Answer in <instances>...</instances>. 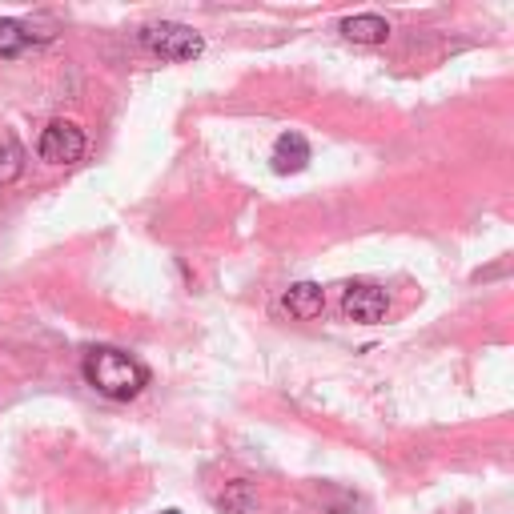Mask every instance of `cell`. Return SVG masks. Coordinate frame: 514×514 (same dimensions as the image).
<instances>
[{
	"label": "cell",
	"mask_w": 514,
	"mask_h": 514,
	"mask_svg": "<svg viewBox=\"0 0 514 514\" xmlns=\"http://www.w3.org/2000/svg\"><path fill=\"white\" fill-rule=\"evenodd\" d=\"M81 370H85V382L97 394L113 398V402H129V398H137L149 386V370L133 354H125L117 346H93L85 354V366Z\"/></svg>",
	"instance_id": "6da1fadb"
},
{
	"label": "cell",
	"mask_w": 514,
	"mask_h": 514,
	"mask_svg": "<svg viewBox=\"0 0 514 514\" xmlns=\"http://www.w3.org/2000/svg\"><path fill=\"white\" fill-rule=\"evenodd\" d=\"M141 45L161 61H197L205 53L201 33H193L181 21H153L141 29Z\"/></svg>",
	"instance_id": "7a4b0ae2"
},
{
	"label": "cell",
	"mask_w": 514,
	"mask_h": 514,
	"mask_svg": "<svg viewBox=\"0 0 514 514\" xmlns=\"http://www.w3.org/2000/svg\"><path fill=\"white\" fill-rule=\"evenodd\" d=\"M37 153H41V161H49V165H73V161L85 157V133H81L73 121H49V125L41 129Z\"/></svg>",
	"instance_id": "3957f363"
},
{
	"label": "cell",
	"mask_w": 514,
	"mask_h": 514,
	"mask_svg": "<svg viewBox=\"0 0 514 514\" xmlns=\"http://www.w3.org/2000/svg\"><path fill=\"white\" fill-rule=\"evenodd\" d=\"M386 310H390V298H386V290H378V286H346V294H342V314L350 318V322H362V326H374V322H382L386 318Z\"/></svg>",
	"instance_id": "277c9868"
},
{
	"label": "cell",
	"mask_w": 514,
	"mask_h": 514,
	"mask_svg": "<svg viewBox=\"0 0 514 514\" xmlns=\"http://www.w3.org/2000/svg\"><path fill=\"white\" fill-rule=\"evenodd\" d=\"M270 165H274V173H302L306 165H310V141L302 137V133H282L278 141H274V153H270Z\"/></svg>",
	"instance_id": "5b68a950"
},
{
	"label": "cell",
	"mask_w": 514,
	"mask_h": 514,
	"mask_svg": "<svg viewBox=\"0 0 514 514\" xmlns=\"http://www.w3.org/2000/svg\"><path fill=\"white\" fill-rule=\"evenodd\" d=\"M286 310L298 318V322H310L326 310V290L318 282H298L286 290Z\"/></svg>",
	"instance_id": "8992f818"
},
{
	"label": "cell",
	"mask_w": 514,
	"mask_h": 514,
	"mask_svg": "<svg viewBox=\"0 0 514 514\" xmlns=\"http://www.w3.org/2000/svg\"><path fill=\"white\" fill-rule=\"evenodd\" d=\"M342 37L354 41V45H386L390 25L378 13H358V17H346L342 21Z\"/></svg>",
	"instance_id": "52a82bcc"
},
{
	"label": "cell",
	"mask_w": 514,
	"mask_h": 514,
	"mask_svg": "<svg viewBox=\"0 0 514 514\" xmlns=\"http://www.w3.org/2000/svg\"><path fill=\"white\" fill-rule=\"evenodd\" d=\"M217 506H221V514H257V490L245 478H237L221 490Z\"/></svg>",
	"instance_id": "ba28073f"
},
{
	"label": "cell",
	"mask_w": 514,
	"mask_h": 514,
	"mask_svg": "<svg viewBox=\"0 0 514 514\" xmlns=\"http://www.w3.org/2000/svg\"><path fill=\"white\" fill-rule=\"evenodd\" d=\"M21 173H25V149H21V141L5 137L0 141V185H13Z\"/></svg>",
	"instance_id": "9c48e42d"
},
{
	"label": "cell",
	"mask_w": 514,
	"mask_h": 514,
	"mask_svg": "<svg viewBox=\"0 0 514 514\" xmlns=\"http://www.w3.org/2000/svg\"><path fill=\"white\" fill-rule=\"evenodd\" d=\"M29 45V29L13 17H0V57H17Z\"/></svg>",
	"instance_id": "30bf717a"
},
{
	"label": "cell",
	"mask_w": 514,
	"mask_h": 514,
	"mask_svg": "<svg viewBox=\"0 0 514 514\" xmlns=\"http://www.w3.org/2000/svg\"><path fill=\"white\" fill-rule=\"evenodd\" d=\"M165 514H177V510H165Z\"/></svg>",
	"instance_id": "8fae6325"
}]
</instances>
